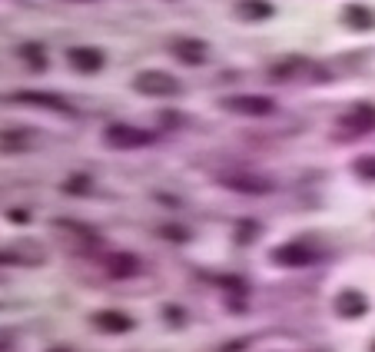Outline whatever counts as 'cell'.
Here are the masks:
<instances>
[{
    "label": "cell",
    "instance_id": "cell-16",
    "mask_svg": "<svg viewBox=\"0 0 375 352\" xmlns=\"http://www.w3.org/2000/svg\"><path fill=\"white\" fill-rule=\"evenodd\" d=\"M87 176H73V180H70V189H73V193H83V189H87Z\"/></svg>",
    "mask_w": 375,
    "mask_h": 352
},
{
    "label": "cell",
    "instance_id": "cell-14",
    "mask_svg": "<svg viewBox=\"0 0 375 352\" xmlns=\"http://www.w3.org/2000/svg\"><path fill=\"white\" fill-rule=\"evenodd\" d=\"M345 20L359 23V30L372 27V17H369V11H362V7H349V11H345Z\"/></svg>",
    "mask_w": 375,
    "mask_h": 352
},
{
    "label": "cell",
    "instance_id": "cell-18",
    "mask_svg": "<svg viewBox=\"0 0 375 352\" xmlns=\"http://www.w3.org/2000/svg\"><path fill=\"white\" fill-rule=\"evenodd\" d=\"M77 4H87V0H77Z\"/></svg>",
    "mask_w": 375,
    "mask_h": 352
},
{
    "label": "cell",
    "instance_id": "cell-8",
    "mask_svg": "<svg viewBox=\"0 0 375 352\" xmlns=\"http://www.w3.org/2000/svg\"><path fill=\"white\" fill-rule=\"evenodd\" d=\"M273 259L282 266H306L312 259V253L302 246V242H289V246H282V250H276L273 253Z\"/></svg>",
    "mask_w": 375,
    "mask_h": 352
},
{
    "label": "cell",
    "instance_id": "cell-5",
    "mask_svg": "<svg viewBox=\"0 0 375 352\" xmlns=\"http://www.w3.org/2000/svg\"><path fill=\"white\" fill-rule=\"evenodd\" d=\"M173 54H177L183 64L196 66V64H206L210 47L203 44V40H196V37H179V40H173Z\"/></svg>",
    "mask_w": 375,
    "mask_h": 352
},
{
    "label": "cell",
    "instance_id": "cell-9",
    "mask_svg": "<svg viewBox=\"0 0 375 352\" xmlns=\"http://www.w3.org/2000/svg\"><path fill=\"white\" fill-rule=\"evenodd\" d=\"M343 127L345 130H355V133L369 130V127H375V110L372 107H355L349 117H343Z\"/></svg>",
    "mask_w": 375,
    "mask_h": 352
},
{
    "label": "cell",
    "instance_id": "cell-15",
    "mask_svg": "<svg viewBox=\"0 0 375 352\" xmlns=\"http://www.w3.org/2000/svg\"><path fill=\"white\" fill-rule=\"evenodd\" d=\"M362 176H375V156H365V160H359V166H355Z\"/></svg>",
    "mask_w": 375,
    "mask_h": 352
},
{
    "label": "cell",
    "instance_id": "cell-7",
    "mask_svg": "<svg viewBox=\"0 0 375 352\" xmlns=\"http://www.w3.org/2000/svg\"><path fill=\"white\" fill-rule=\"evenodd\" d=\"M93 322H97V329H103V332H130L133 329L130 316H126V312H113V309L97 312V316H93Z\"/></svg>",
    "mask_w": 375,
    "mask_h": 352
},
{
    "label": "cell",
    "instance_id": "cell-12",
    "mask_svg": "<svg viewBox=\"0 0 375 352\" xmlns=\"http://www.w3.org/2000/svg\"><path fill=\"white\" fill-rule=\"evenodd\" d=\"M239 13L253 20V17H269V13H273V7H269V4H263V0H243V4H239Z\"/></svg>",
    "mask_w": 375,
    "mask_h": 352
},
{
    "label": "cell",
    "instance_id": "cell-6",
    "mask_svg": "<svg viewBox=\"0 0 375 352\" xmlns=\"http://www.w3.org/2000/svg\"><path fill=\"white\" fill-rule=\"evenodd\" d=\"M13 100L17 103H37V107H47V110H64V113L73 110L64 97H56V93H37V90H20V93H13Z\"/></svg>",
    "mask_w": 375,
    "mask_h": 352
},
{
    "label": "cell",
    "instance_id": "cell-2",
    "mask_svg": "<svg viewBox=\"0 0 375 352\" xmlns=\"http://www.w3.org/2000/svg\"><path fill=\"white\" fill-rule=\"evenodd\" d=\"M103 140H107V146H117V150H136V146L153 143V133L130 127V123H110L107 133H103Z\"/></svg>",
    "mask_w": 375,
    "mask_h": 352
},
{
    "label": "cell",
    "instance_id": "cell-10",
    "mask_svg": "<svg viewBox=\"0 0 375 352\" xmlns=\"http://www.w3.org/2000/svg\"><path fill=\"white\" fill-rule=\"evenodd\" d=\"M110 273L113 276H136L140 273V259H136V256H113Z\"/></svg>",
    "mask_w": 375,
    "mask_h": 352
},
{
    "label": "cell",
    "instance_id": "cell-3",
    "mask_svg": "<svg viewBox=\"0 0 375 352\" xmlns=\"http://www.w3.org/2000/svg\"><path fill=\"white\" fill-rule=\"evenodd\" d=\"M222 107L232 113H249V117H266V113L276 110V103L269 97H230L222 100Z\"/></svg>",
    "mask_w": 375,
    "mask_h": 352
},
{
    "label": "cell",
    "instance_id": "cell-13",
    "mask_svg": "<svg viewBox=\"0 0 375 352\" xmlns=\"http://www.w3.org/2000/svg\"><path fill=\"white\" fill-rule=\"evenodd\" d=\"M20 54L27 57V64H33L37 70H44L47 66V57H44V47H33V44H23L20 47Z\"/></svg>",
    "mask_w": 375,
    "mask_h": 352
},
{
    "label": "cell",
    "instance_id": "cell-17",
    "mask_svg": "<svg viewBox=\"0 0 375 352\" xmlns=\"http://www.w3.org/2000/svg\"><path fill=\"white\" fill-rule=\"evenodd\" d=\"M50 352H66V349H50Z\"/></svg>",
    "mask_w": 375,
    "mask_h": 352
},
{
    "label": "cell",
    "instance_id": "cell-11",
    "mask_svg": "<svg viewBox=\"0 0 375 352\" xmlns=\"http://www.w3.org/2000/svg\"><path fill=\"white\" fill-rule=\"evenodd\" d=\"M339 312L343 316H359V312H365V299L355 296V293H343L339 296Z\"/></svg>",
    "mask_w": 375,
    "mask_h": 352
},
{
    "label": "cell",
    "instance_id": "cell-1",
    "mask_svg": "<svg viewBox=\"0 0 375 352\" xmlns=\"http://www.w3.org/2000/svg\"><path fill=\"white\" fill-rule=\"evenodd\" d=\"M133 90L146 93V97H177L179 83L166 70H143V74H136V80H133Z\"/></svg>",
    "mask_w": 375,
    "mask_h": 352
},
{
    "label": "cell",
    "instance_id": "cell-4",
    "mask_svg": "<svg viewBox=\"0 0 375 352\" xmlns=\"http://www.w3.org/2000/svg\"><path fill=\"white\" fill-rule=\"evenodd\" d=\"M66 60H70V66L77 74H97L103 66V50H97V47H73L66 54Z\"/></svg>",
    "mask_w": 375,
    "mask_h": 352
}]
</instances>
